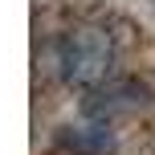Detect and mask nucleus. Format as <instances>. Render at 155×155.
<instances>
[{
  "label": "nucleus",
  "instance_id": "3",
  "mask_svg": "<svg viewBox=\"0 0 155 155\" xmlns=\"http://www.w3.org/2000/svg\"><path fill=\"white\" fill-rule=\"evenodd\" d=\"M110 147H114V139L106 135L102 123L82 127V131H61V139H57V155H102Z\"/></svg>",
  "mask_w": 155,
  "mask_h": 155
},
{
  "label": "nucleus",
  "instance_id": "2",
  "mask_svg": "<svg viewBox=\"0 0 155 155\" xmlns=\"http://www.w3.org/2000/svg\"><path fill=\"white\" fill-rule=\"evenodd\" d=\"M147 106V90L135 82H106V86H94V94L86 98V114L94 123H110V118H123L135 114V110Z\"/></svg>",
  "mask_w": 155,
  "mask_h": 155
},
{
  "label": "nucleus",
  "instance_id": "1",
  "mask_svg": "<svg viewBox=\"0 0 155 155\" xmlns=\"http://www.w3.org/2000/svg\"><path fill=\"white\" fill-rule=\"evenodd\" d=\"M57 61H61V78L70 86L94 90V86H102L110 78V65H114V37H110L106 29H98V25H82V29L65 33Z\"/></svg>",
  "mask_w": 155,
  "mask_h": 155
}]
</instances>
